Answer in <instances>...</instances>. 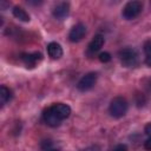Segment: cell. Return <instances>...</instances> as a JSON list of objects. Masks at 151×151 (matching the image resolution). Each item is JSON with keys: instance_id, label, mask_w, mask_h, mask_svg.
I'll use <instances>...</instances> for the list:
<instances>
[{"instance_id": "ba28073f", "label": "cell", "mask_w": 151, "mask_h": 151, "mask_svg": "<svg viewBox=\"0 0 151 151\" xmlns=\"http://www.w3.org/2000/svg\"><path fill=\"white\" fill-rule=\"evenodd\" d=\"M21 60L27 67H34L39 61L42 60V54L40 52H33V53H22Z\"/></svg>"}, {"instance_id": "d6986e66", "label": "cell", "mask_w": 151, "mask_h": 151, "mask_svg": "<svg viewBox=\"0 0 151 151\" xmlns=\"http://www.w3.org/2000/svg\"><path fill=\"white\" fill-rule=\"evenodd\" d=\"M145 64L151 67V54H146V57H145Z\"/></svg>"}, {"instance_id": "9c48e42d", "label": "cell", "mask_w": 151, "mask_h": 151, "mask_svg": "<svg viewBox=\"0 0 151 151\" xmlns=\"http://www.w3.org/2000/svg\"><path fill=\"white\" fill-rule=\"evenodd\" d=\"M42 119H44V122H45L48 126H52V127H57V126H59L60 123H61V120H60V119L55 116V113L52 111L51 106H48L47 109L44 110V112H42Z\"/></svg>"}, {"instance_id": "5b68a950", "label": "cell", "mask_w": 151, "mask_h": 151, "mask_svg": "<svg viewBox=\"0 0 151 151\" xmlns=\"http://www.w3.org/2000/svg\"><path fill=\"white\" fill-rule=\"evenodd\" d=\"M85 34H86V26L84 24L79 22L71 28V31L68 33V39L72 42H78L85 37Z\"/></svg>"}, {"instance_id": "8fae6325", "label": "cell", "mask_w": 151, "mask_h": 151, "mask_svg": "<svg viewBox=\"0 0 151 151\" xmlns=\"http://www.w3.org/2000/svg\"><path fill=\"white\" fill-rule=\"evenodd\" d=\"M104 42H105V40H104V37H103L101 34L94 35V38H93V39L91 40V42L88 44V51L92 52V53L99 51V50L103 47Z\"/></svg>"}, {"instance_id": "52a82bcc", "label": "cell", "mask_w": 151, "mask_h": 151, "mask_svg": "<svg viewBox=\"0 0 151 151\" xmlns=\"http://www.w3.org/2000/svg\"><path fill=\"white\" fill-rule=\"evenodd\" d=\"M52 111L55 113V116L63 122L64 119L68 118L70 114H71V107L67 105V104H64V103H57V104H53L51 106Z\"/></svg>"}, {"instance_id": "ac0fdd59", "label": "cell", "mask_w": 151, "mask_h": 151, "mask_svg": "<svg viewBox=\"0 0 151 151\" xmlns=\"http://www.w3.org/2000/svg\"><path fill=\"white\" fill-rule=\"evenodd\" d=\"M144 147L149 151H151V137H149L145 142H144Z\"/></svg>"}, {"instance_id": "e0dca14e", "label": "cell", "mask_w": 151, "mask_h": 151, "mask_svg": "<svg viewBox=\"0 0 151 151\" xmlns=\"http://www.w3.org/2000/svg\"><path fill=\"white\" fill-rule=\"evenodd\" d=\"M144 132L146 133L147 137H151V123H149V124L145 125V127H144Z\"/></svg>"}, {"instance_id": "7a4b0ae2", "label": "cell", "mask_w": 151, "mask_h": 151, "mask_svg": "<svg viewBox=\"0 0 151 151\" xmlns=\"http://www.w3.org/2000/svg\"><path fill=\"white\" fill-rule=\"evenodd\" d=\"M120 63L125 67H134L138 65V53L132 47H125L118 52Z\"/></svg>"}, {"instance_id": "30bf717a", "label": "cell", "mask_w": 151, "mask_h": 151, "mask_svg": "<svg viewBox=\"0 0 151 151\" xmlns=\"http://www.w3.org/2000/svg\"><path fill=\"white\" fill-rule=\"evenodd\" d=\"M47 53L52 59H59L63 55V48L58 42L52 41L47 45Z\"/></svg>"}, {"instance_id": "3957f363", "label": "cell", "mask_w": 151, "mask_h": 151, "mask_svg": "<svg viewBox=\"0 0 151 151\" xmlns=\"http://www.w3.org/2000/svg\"><path fill=\"white\" fill-rule=\"evenodd\" d=\"M143 9V4L140 1H137V0H132V1H129L124 7H123V18L126 19V20H132L134 19L136 17L139 15V13L142 12Z\"/></svg>"}, {"instance_id": "6da1fadb", "label": "cell", "mask_w": 151, "mask_h": 151, "mask_svg": "<svg viewBox=\"0 0 151 151\" xmlns=\"http://www.w3.org/2000/svg\"><path fill=\"white\" fill-rule=\"evenodd\" d=\"M109 112L113 118H122L127 112V101L125 98L117 96L114 97L109 106Z\"/></svg>"}, {"instance_id": "9a60e30c", "label": "cell", "mask_w": 151, "mask_h": 151, "mask_svg": "<svg viewBox=\"0 0 151 151\" xmlns=\"http://www.w3.org/2000/svg\"><path fill=\"white\" fill-rule=\"evenodd\" d=\"M143 48H144V52H145L146 54H151V39H149V40H146V41L144 42Z\"/></svg>"}, {"instance_id": "277c9868", "label": "cell", "mask_w": 151, "mask_h": 151, "mask_svg": "<svg viewBox=\"0 0 151 151\" xmlns=\"http://www.w3.org/2000/svg\"><path fill=\"white\" fill-rule=\"evenodd\" d=\"M96 83H97V73H94V72H88V73H86L85 76H83V77L79 79V81L77 83V88H78L79 91L85 92V91L91 90V88L94 86Z\"/></svg>"}, {"instance_id": "7c38bea8", "label": "cell", "mask_w": 151, "mask_h": 151, "mask_svg": "<svg viewBox=\"0 0 151 151\" xmlns=\"http://www.w3.org/2000/svg\"><path fill=\"white\" fill-rule=\"evenodd\" d=\"M12 12H13V15H14L17 19H19L20 21H25V22L29 21V14H28L22 7H20V6H14L13 9H12Z\"/></svg>"}, {"instance_id": "ffe728a7", "label": "cell", "mask_w": 151, "mask_h": 151, "mask_svg": "<svg viewBox=\"0 0 151 151\" xmlns=\"http://www.w3.org/2000/svg\"><path fill=\"white\" fill-rule=\"evenodd\" d=\"M48 151H59V150H55V149H50Z\"/></svg>"}, {"instance_id": "2e32d148", "label": "cell", "mask_w": 151, "mask_h": 151, "mask_svg": "<svg viewBox=\"0 0 151 151\" xmlns=\"http://www.w3.org/2000/svg\"><path fill=\"white\" fill-rule=\"evenodd\" d=\"M111 151H127V146L125 144H118Z\"/></svg>"}, {"instance_id": "4fadbf2b", "label": "cell", "mask_w": 151, "mask_h": 151, "mask_svg": "<svg viewBox=\"0 0 151 151\" xmlns=\"http://www.w3.org/2000/svg\"><path fill=\"white\" fill-rule=\"evenodd\" d=\"M12 97H13L12 91L8 87H6L5 85H1L0 86V104H1V106L7 104L12 99Z\"/></svg>"}, {"instance_id": "5bb4252c", "label": "cell", "mask_w": 151, "mask_h": 151, "mask_svg": "<svg viewBox=\"0 0 151 151\" xmlns=\"http://www.w3.org/2000/svg\"><path fill=\"white\" fill-rule=\"evenodd\" d=\"M98 58H99V60H100L101 63H109V61L111 60V54H110L109 52H101Z\"/></svg>"}, {"instance_id": "8992f818", "label": "cell", "mask_w": 151, "mask_h": 151, "mask_svg": "<svg viewBox=\"0 0 151 151\" xmlns=\"http://www.w3.org/2000/svg\"><path fill=\"white\" fill-rule=\"evenodd\" d=\"M68 13H70V4L65 2V1L57 4L53 7V11H52L53 17L58 20H64L65 18H67Z\"/></svg>"}]
</instances>
